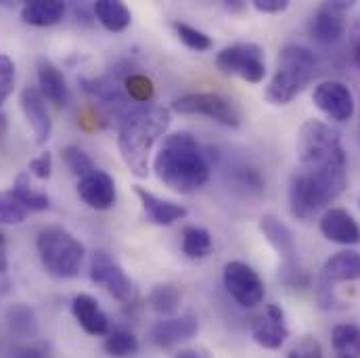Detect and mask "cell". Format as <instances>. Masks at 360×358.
Masks as SVG:
<instances>
[{
  "mask_svg": "<svg viewBox=\"0 0 360 358\" xmlns=\"http://www.w3.org/2000/svg\"><path fill=\"white\" fill-rule=\"evenodd\" d=\"M134 193L147 214V218L153 222V224H160V226H170L174 222L182 220L186 216V207L174 203V201H168V199H162L158 197L155 193L147 191L145 186H134Z\"/></svg>",
  "mask_w": 360,
  "mask_h": 358,
  "instance_id": "cell-19",
  "label": "cell"
},
{
  "mask_svg": "<svg viewBox=\"0 0 360 358\" xmlns=\"http://www.w3.org/2000/svg\"><path fill=\"white\" fill-rule=\"evenodd\" d=\"M180 289L176 285L170 283H162L155 285L149 293V306L153 308V312L162 314V317H170L179 310L180 306Z\"/></svg>",
  "mask_w": 360,
  "mask_h": 358,
  "instance_id": "cell-30",
  "label": "cell"
},
{
  "mask_svg": "<svg viewBox=\"0 0 360 358\" xmlns=\"http://www.w3.org/2000/svg\"><path fill=\"white\" fill-rule=\"evenodd\" d=\"M63 160H65L68 168H70L78 179H84V177H89L90 172L96 170L92 158H90L84 149H80V147H76V145H70V147L63 149Z\"/></svg>",
  "mask_w": 360,
  "mask_h": 358,
  "instance_id": "cell-33",
  "label": "cell"
},
{
  "mask_svg": "<svg viewBox=\"0 0 360 358\" xmlns=\"http://www.w3.org/2000/svg\"><path fill=\"white\" fill-rule=\"evenodd\" d=\"M335 357L360 358V327L352 323L335 325L331 331Z\"/></svg>",
  "mask_w": 360,
  "mask_h": 358,
  "instance_id": "cell-27",
  "label": "cell"
},
{
  "mask_svg": "<svg viewBox=\"0 0 360 358\" xmlns=\"http://www.w3.org/2000/svg\"><path fill=\"white\" fill-rule=\"evenodd\" d=\"M287 358H325L323 357V348L314 338H302L291 350Z\"/></svg>",
  "mask_w": 360,
  "mask_h": 358,
  "instance_id": "cell-38",
  "label": "cell"
},
{
  "mask_svg": "<svg viewBox=\"0 0 360 358\" xmlns=\"http://www.w3.org/2000/svg\"><path fill=\"white\" fill-rule=\"evenodd\" d=\"M172 113L162 105H136L126 111L117 130V149L126 168L139 177L147 179L149 174V155L155 143L170 128Z\"/></svg>",
  "mask_w": 360,
  "mask_h": 358,
  "instance_id": "cell-2",
  "label": "cell"
},
{
  "mask_svg": "<svg viewBox=\"0 0 360 358\" xmlns=\"http://www.w3.org/2000/svg\"><path fill=\"white\" fill-rule=\"evenodd\" d=\"M124 87H126V92L132 101L141 103V105H147L151 98H153V82L143 76V74H128L124 78Z\"/></svg>",
  "mask_w": 360,
  "mask_h": 358,
  "instance_id": "cell-34",
  "label": "cell"
},
{
  "mask_svg": "<svg viewBox=\"0 0 360 358\" xmlns=\"http://www.w3.org/2000/svg\"><path fill=\"white\" fill-rule=\"evenodd\" d=\"M72 314L89 335L96 338V335L109 333V319H107L105 310L89 293H78L72 300Z\"/></svg>",
  "mask_w": 360,
  "mask_h": 358,
  "instance_id": "cell-21",
  "label": "cell"
},
{
  "mask_svg": "<svg viewBox=\"0 0 360 358\" xmlns=\"http://www.w3.org/2000/svg\"><path fill=\"white\" fill-rule=\"evenodd\" d=\"M27 170H30V174H34L36 179L49 180L51 179V174H53V155H51L49 151L40 153L38 158H34V160L30 162Z\"/></svg>",
  "mask_w": 360,
  "mask_h": 358,
  "instance_id": "cell-39",
  "label": "cell"
},
{
  "mask_svg": "<svg viewBox=\"0 0 360 358\" xmlns=\"http://www.w3.org/2000/svg\"><path fill=\"white\" fill-rule=\"evenodd\" d=\"M344 11H340L333 2H325L323 6L316 8V13L312 15L310 23H308V32L310 38L316 40L319 44H335L344 32H346V21H344Z\"/></svg>",
  "mask_w": 360,
  "mask_h": 358,
  "instance_id": "cell-15",
  "label": "cell"
},
{
  "mask_svg": "<svg viewBox=\"0 0 360 358\" xmlns=\"http://www.w3.org/2000/svg\"><path fill=\"white\" fill-rule=\"evenodd\" d=\"M11 287V279H8V254H6V239L0 233V295L6 293Z\"/></svg>",
  "mask_w": 360,
  "mask_h": 358,
  "instance_id": "cell-40",
  "label": "cell"
},
{
  "mask_svg": "<svg viewBox=\"0 0 360 358\" xmlns=\"http://www.w3.org/2000/svg\"><path fill=\"white\" fill-rule=\"evenodd\" d=\"M30 210L17 199V195L11 191H0V224H21L27 218Z\"/></svg>",
  "mask_w": 360,
  "mask_h": 358,
  "instance_id": "cell-31",
  "label": "cell"
},
{
  "mask_svg": "<svg viewBox=\"0 0 360 358\" xmlns=\"http://www.w3.org/2000/svg\"><path fill=\"white\" fill-rule=\"evenodd\" d=\"M314 74H316L314 53L302 44H287L276 59V70L264 90V98L276 107L289 105L310 84Z\"/></svg>",
  "mask_w": 360,
  "mask_h": 358,
  "instance_id": "cell-4",
  "label": "cell"
},
{
  "mask_svg": "<svg viewBox=\"0 0 360 358\" xmlns=\"http://www.w3.org/2000/svg\"><path fill=\"white\" fill-rule=\"evenodd\" d=\"M199 331V321L195 314H180L170 317L164 321H158L151 329V340L160 348H174L182 342H188L197 335Z\"/></svg>",
  "mask_w": 360,
  "mask_h": 358,
  "instance_id": "cell-14",
  "label": "cell"
},
{
  "mask_svg": "<svg viewBox=\"0 0 360 358\" xmlns=\"http://www.w3.org/2000/svg\"><path fill=\"white\" fill-rule=\"evenodd\" d=\"M233 177H235V182L239 184V188H243L248 193H252V191L260 193L264 188V180L254 168H235Z\"/></svg>",
  "mask_w": 360,
  "mask_h": 358,
  "instance_id": "cell-37",
  "label": "cell"
},
{
  "mask_svg": "<svg viewBox=\"0 0 360 358\" xmlns=\"http://www.w3.org/2000/svg\"><path fill=\"white\" fill-rule=\"evenodd\" d=\"M153 170L166 186L182 195L199 191L210 180V162L188 132H172L164 139Z\"/></svg>",
  "mask_w": 360,
  "mask_h": 358,
  "instance_id": "cell-3",
  "label": "cell"
},
{
  "mask_svg": "<svg viewBox=\"0 0 360 358\" xmlns=\"http://www.w3.org/2000/svg\"><path fill=\"white\" fill-rule=\"evenodd\" d=\"M321 233L327 241L338 245H359L360 226L356 218L344 207H331L321 218Z\"/></svg>",
  "mask_w": 360,
  "mask_h": 358,
  "instance_id": "cell-13",
  "label": "cell"
},
{
  "mask_svg": "<svg viewBox=\"0 0 360 358\" xmlns=\"http://www.w3.org/2000/svg\"><path fill=\"white\" fill-rule=\"evenodd\" d=\"M314 105L333 122H348L354 115L356 103H354V94L344 82L340 80H325L321 82L314 94H312Z\"/></svg>",
  "mask_w": 360,
  "mask_h": 358,
  "instance_id": "cell-10",
  "label": "cell"
},
{
  "mask_svg": "<svg viewBox=\"0 0 360 358\" xmlns=\"http://www.w3.org/2000/svg\"><path fill=\"white\" fill-rule=\"evenodd\" d=\"M289 210L297 220H310L323 210L312 184L300 170L289 180Z\"/></svg>",
  "mask_w": 360,
  "mask_h": 358,
  "instance_id": "cell-18",
  "label": "cell"
},
{
  "mask_svg": "<svg viewBox=\"0 0 360 358\" xmlns=\"http://www.w3.org/2000/svg\"><path fill=\"white\" fill-rule=\"evenodd\" d=\"M36 76H38V87L46 101H51L57 107L68 105L70 101V89L65 82V76L61 70L46 57H40L36 63Z\"/></svg>",
  "mask_w": 360,
  "mask_h": 358,
  "instance_id": "cell-22",
  "label": "cell"
},
{
  "mask_svg": "<svg viewBox=\"0 0 360 358\" xmlns=\"http://www.w3.org/2000/svg\"><path fill=\"white\" fill-rule=\"evenodd\" d=\"M172 27H174L176 36L180 38V42L186 49L197 51V53H205V51L212 49V38L205 32H201V30H197V27H193L188 23H182V21H174Z\"/></svg>",
  "mask_w": 360,
  "mask_h": 358,
  "instance_id": "cell-32",
  "label": "cell"
},
{
  "mask_svg": "<svg viewBox=\"0 0 360 358\" xmlns=\"http://www.w3.org/2000/svg\"><path fill=\"white\" fill-rule=\"evenodd\" d=\"M6 130H8V124H6V115L0 111V139L6 134Z\"/></svg>",
  "mask_w": 360,
  "mask_h": 358,
  "instance_id": "cell-44",
  "label": "cell"
},
{
  "mask_svg": "<svg viewBox=\"0 0 360 358\" xmlns=\"http://www.w3.org/2000/svg\"><path fill=\"white\" fill-rule=\"evenodd\" d=\"M260 233L270 243V248L283 258L287 272H295V239L287 224H283L276 216L266 214L260 218Z\"/></svg>",
  "mask_w": 360,
  "mask_h": 358,
  "instance_id": "cell-17",
  "label": "cell"
},
{
  "mask_svg": "<svg viewBox=\"0 0 360 358\" xmlns=\"http://www.w3.org/2000/svg\"><path fill=\"white\" fill-rule=\"evenodd\" d=\"M78 195L80 199L92 207V210H98V212H105L109 207H113L115 203V180L111 179L107 172L103 170H94L90 172L89 177L80 179L78 182Z\"/></svg>",
  "mask_w": 360,
  "mask_h": 358,
  "instance_id": "cell-16",
  "label": "cell"
},
{
  "mask_svg": "<svg viewBox=\"0 0 360 358\" xmlns=\"http://www.w3.org/2000/svg\"><path fill=\"white\" fill-rule=\"evenodd\" d=\"M19 105H21V111L34 132L36 145H46L53 134V120H51V113L46 107V98L42 96L40 89L25 87L21 90Z\"/></svg>",
  "mask_w": 360,
  "mask_h": 358,
  "instance_id": "cell-12",
  "label": "cell"
},
{
  "mask_svg": "<svg viewBox=\"0 0 360 358\" xmlns=\"http://www.w3.org/2000/svg\"><path fill=\"white\" fill-rule=\"evenodd\" d=\"M354 59H356V63H359V68H360V38H359V42H356V51H354Z\"/></svg>",
  "mask_w": 360,
  "mask_h": 358,
  "instance_id": "cell-45",
  "label": "cell"
},
{
  "mask_svg": "<svg viewBox=\"0 0 360 358\" xmlns=\"http://www.w3.org/2000/svg\"><path fill=\"white\" fill-rule=\"evenodd\" d=\"M13 193L17 195V199L30 210V212H44L51 207V199L46 193L36 191L30 182V177L25 172H21L15 182H13Z\"/></svg>",
  "mask_w": 360,
  "mask_h": 358,
  "instance_id": "cell-29",
  "label": "cell"
},
{
  "mask_svg": "<svg viewBox=\"0 0 360 358\" xmlns=\"http://www.w3.org/2000/svg\"><path fill=\"white\" fill-rule=\"evenodd\" d=\"M53 350L49 342L42 340H32V342H23V344H13L6 350L8 358H51Z\"/></svg>",
  "mask_w": 360,
  "mask_h": 358,
  "instance_id": "cell-35",
  "label": "cell"
},
{
  "mask_svg": "<svg viewBox=\"0 0 360 358\" xmlns=\"http://www.w3.org/2000/svg\"><path fill=\"white\" fill-rule=\"evenodd\" d=\"M295 149L300 172L312 184L323 207H327L348 184V158L340 130L321 120H306L297 132Z\"/></svg>",
  "mask_w": 360,
  "mask_h": 358,
  "instance_id": "cell-1",
  "label": "cell"
},
{
  "mask_svg": "<svg viewBox=\"0 0 360 358\" xmlns=\"http://www.w3.org/2000/svg\"><path fill=\"white\" fill-rule=\"evenodd\" d=\"M222 6H224L229 13H239V11H243V8H245V2H241V0H233V2H222Z\"/></svg>",
  "mask_w": 360,
  "mask_h": 358,
  "instance_id": "cell-42",
  "label": "cell"
},
{
  "mask_svg": "<svg viewBox=\"0 0 360 358\" xmlns=\"http://www.w3.org/2000/svg\"><path fill=\"white\" fill-rule=\"evenodd\" d=\"M216 68L226 76H237L250 84H260L266 76V55L260 44L235 42L216 55Z\"/></svg>",
  "mask_w": 360,
  "mask_h": 358,
  "instance_id": "cell-6",
  "label": "cell"
},
{
  "mask_svg": "<svg viewBox=\"0 0 360 358\" xmlns=\"http://www.w3.org/2000/svg\"><path fill=\"white\" fill-rule=\"evenodd\" d=\"M172 109L182 115H205L226 128L241 126L239 107L220 92H188L172 103Z\"/></svg>",
  "mask_w": 360,
  "mask_h": 358,
  "instance_id": "cell-7",
  "label": "cell"
},
{
  "mask_svg": "<svg viewBox=\"0 0 360 358\" xmlns=\"http://www.w3.org/2000/svg\"><path fill=\"white\" fill-rule=\"evenodd\" d=\"M222 283L229 295L241 306V308H256L262 304L266 289L262 276L252 269L248 262L231 260L222 269Z\"/></svg>",
  "mask_w": 360,
  "mask_h": 358,
  "instance_id": "cell-8",
  "label": "cell"
},
{
  "mask_svg": "<svg viewBox=\"0 0 360 358\" xmlns=\"http://www.w3.org/2000/svg\"><path fill=\"white\" fill-rule=\"evenodd\" d=\"M252 338L264 350H281L289 338V327L285 321V312L281 306L269 304L264 312L254 317L252 321Z\"/></svg>",
  "mask_w": 360,
  "mask_h": 358,
  "instance_id": "cell-11",
  "label": "cell"
},
{
  "mask_svg": "<svg viewBox=\"0 0 360 358\" xmlns=\"http://www.w3.org/2000/svg\"><path fill=\"white\" fill-rule=\"evenodd\" d=\"M139 348H141L139 338L126 327H117V329L109 331L105 338V352L113 358L134 357L139 352Z\"/></svg>",
  "mask_w": 360,
  "mask_h": 358,
  "instance_id": "cell-28",
  "label": "cell"
},
{
  "mask_svg": "<svg viewBox=\"0 0 360 358\" xmlns=\"http://www.w3.org/2000/svg\"><path fill=\"white\" fill-rule=\"evenodd\" d=\"M214 250V241L207 229L203 226H186L182 231V254L191 260L207 258Z\"/></svg>",
  "mask_w": 360,
  "mask_h": 358,
  "instance_id": "cell-26",
  "label": "cell"
},
{
  "mask_svg": "<svg viewBox=\"0 0 360 358\" xmlns=\"http://www.w3.org/2000/svg\"><path fill=\"white\" fill-rule=\"evenodd\" d=\"M38 258L44 270L57 279H74L84 262V245L63 226H44L36 239Z\"/></svg>",
  "mask_w": 360,
  "mask_h": 358,
  "instance_id": "cell-5",
  "label": "cell"
},
{
  "mask_svg": "<svg viewBox=\"0 0 360 358\" xmlns=\"http://www.w3.org/2000/svg\"><path fill=\"white\" fill-rule=\"evenodd\" d=\"M15 80H17V72H15L13 59L8 55H0V107L13 94Z\"/></svg>",
  "mask_w": 360,
  "mask_h": 358,
  "instance_id": "cell-36",
  "label": "cell"
},
{
  "mask_svg": "<svg viewBox=\"0 0 360 358\" xmlns=\"http://www.w3.org/2000/svg\"><path fill=\"white\" fill-rule=\"evenodd\" d=\"M92 13L107 32H124L132 23V13L124 2L117 0H96Z\"/></svg>",
  "mask_w": 360,
  "mask_h": 358,
  "instance_id": "cell-25",
  "label": "cell"
},
{
  "mask_svg": "<svg viewBox=\"0 0 360 358\" xmlns=\"http://www.w3.org/2000/svg\"><path fill=\"white\" fill-rule=\"evenodd\" d=\"M352 281H360V254L354 250H344L325 262L319 285L333 289V285L338 283H352Z\"/></svg>",
  "mask_w": 360,
  "mask_h": 358,
  "instance_id": "cell-20",
  "label": "cell"
},
{
  "mask_svg": "<svg viewBox=\"0 0 360 358\" xmlns=\"http://www.w3.org/2000/svg\"><path fill=\"white\" fill-rule=\"evenodd\" d=\"M65 17V2L61 0H34L21 6V19L34 27L57 25Z\"/></svg>",
  "mask_w": 360,
  "mask_h": 358,
  "instance_id": "cell-24",
  "label": "cell"
},
{
  "mask_svg": "<svg viewBox=\"0 0 360 358\" xmlns=\"http://www.w3.org/2000/svg\"><path fill=\"white\" fill-rule=\"evenodd\" d=\"M174 358H201L199 352H195V350H179Z\"/></svg>",
  "mask_w": 360,
  "mask_h": 358,
  "instance_id": "cell-43",
  "label": "cell"
},
{
  "mask_svg": "<svg viewBox=\"0 0 360 358\" xmlns=\"http://www.w3.org/2000/svg\"><path fill=\"white\" fill-rule=\"evenodd\" d=\"M4 325L15 340H23V342L36 340L40 331L36 312L27 304H21V302L11 304L4 310Z\"/></svg>",
  "mask_w": 360,
  "mask_h": 358,
  "instance_id": "cell-23",
  "label": "cell"
},
{
  "mask_svg": "<svg viewBox=\"0 0 360 358\" xmlns=\"http://www.w3.org/2000/svg\"><path fill=\"white\" fill-rule=\"evenodd\" d=\"M90 281L103 287L111 298L122 304H132L136 300V285L107 252H94L90 258Z\"/></svg>",
  "mask_w": 360,
  "mask_h": 358,
  "instance_id": "cell-9",
  "label": "cell"
},
{
  "mask_svg": "<svg viewBox=\"0 0 360 358\" xmlns=\"http://www.w3.org/2000/svg\"><path fill=\"white\" fill-rule=\"evenodd\" d=\"M252 6L264 15H278L289 8V0H254Z\"/></svg>",
  "mask_w": 360,
  "mask_h": 358,
  "instance_id": "cell-41",
  "label": "cell"
}]
</instances>
